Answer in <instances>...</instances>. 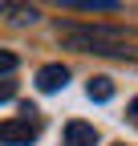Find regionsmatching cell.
<instances>
[{"label": "cell", "mask_w": 138, "mask_h": 146, "mask_svg": "<svg viewBox=\"0 0 138 146\" xmlns=\"http://www.w3.org/2000/svg\"><path fill=\"white\" fill-rule=\"evenodd\" d=\"M65 81H69V69L65 65H45L37 73V89H41V94H57Z\"/></svg>", "instance_id": "3957f363"}, {"label": "cell", "mask_w": 138, "mask_h": 146, "mask_svg": "<svg viewBox=\"0 0 138 146\" xmlns=\"http://www.w3.org/2000/svg\"><path fill=\"white\" fill-rule=\"evenodd\" d=\"M8 8H12V0H0V16H4V12H8Z\"/></svg>", "instance_id": "30bf717a"}, {"label": "cell", "mask_w": 138, "mask_h": 146, "mask_svg": "<svg viewBox=\"0 0 138 146\" xmlns=\"http://www.w3.org/2000/svg\"><path fill=\"white\" fill-rule=\"evenodd\" d=\"M12 69H16V53L0 49V73H12Z\"/></svg>", "instance_id": "ba28073f"}, {"label": "cell", "mask_w": 138, "mask_h": 146, "mask_svg": "<svg viewBox=\"0 0 138 146\" xmlns=\"http://www.w3.org/2000/svg\"><path fill=\"white\" fill-rule=\"evenodd\" d=\"M65 146H98V130L90 122H69L65 126Z\"/></svg>", "instance_id": "277c9868"}, {"label": "cell", "mask_w": 138, "mask_h": 146, "mask_svg": "<svg viewBox=\"0 0 138 146\" xmlns=\"http://www.w3.org/2000/svg\"><path fill=\"white\" fill-rule=\"evenodd\" d=\"M61 45L81 53H126V33L114 25H69L61 29Z\"/></svg>", "instance_id": "6da1fadb"}, {"label": "cell", "mask_w": 138, "mask_h": 146, "mask_svg": "<svg viewBox=\"0 0 138 146\" xmlns=\"http://www.w3.org/2000/svg\"><path fill=\"white\" fill-rule=\"evenodd\" d=\"M8 98H16V85L12 81H0V102H8Z\"/></svg>", "instance_id": "9c48e42d"}, {"label": "cell", "mask_w": 138, "mask_h": 146, "mask_svg": "<svg viewBox=\"0 0 138 146\" xmlns=\"http://www.w3.org/2000/svg\"><path fill=\"white\" fill-rule=\"evenodd\" d=\"M33 138H37V122H29V118L0 122V142L4 146H29Z\"/></svg>", "instance_id": "7a4b0ae2"}, {"label": "cell", "mask_w": 138, "mask_h": 146, "mask_svg": "<svg viewBox=\"0 0 138 146\" xmlns=\"http://www.w3.org/2000/svg\"><path fill=\"white\" fill-rule=\"evenodd\" d=\"M130 118H138V98H134V102H130Z\"/></svg>", "instance_id": "8fae6325"}, {"label": "cell", "mask_w": 138, "mask_h": 146, "mask_svg": "<svg viewBox=\"0 0 138 146\" xmlns=\"http://www.w3.org/2000/svg\"><path fill=\"white\" fill-rule=\"evenodd\" d=\"M37 16H41V12L33 8V4H21V8H12V21H16V25H33Z\"/></svg>", "instance_id": "52a82bcc"}, {"label": "cell", "mask_w": 138, "mask_h": 146, "mask_svg": "<svg viewBox=\"0 0 138 146\" xmlns=\"http://www.w3.org/2000/svg\"><path fill=\"white\" fill-rule=\"evenodd\" d=\"M69 12H118V0H61Z\"/></svg>", "instance_id": "5b68a950"}, {"label": "cell", "mask_w": 138, "mask_h": 146, "mask_svg": "<svg viewBox=\"0 0 138 146\" xmlns=\"http://www.w3.org/2000/svg\"><path fill=\"white\" fill-rule=\"evenodd\" d=\"M90 98H94V102H110V98H114V81H110V77H94V81H90Z\"/></svg>", "instance_id": "8992f818"}]
</instances>
